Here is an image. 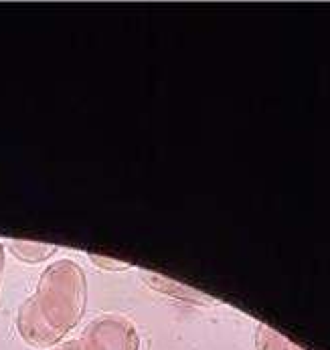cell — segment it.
Returning a JSON list of instances; mask_svg holds the SVG:
<instances>
[{
  "instance_id": "6da1fadb",
  "label": "cell",
  "mask_w": 330,
  "mask_h": 350,
  "mask_svg": "<svg viewBox=\"0 0 330 350\" xmlns=\"http://www.w3.org/2000/svg\"><path fill=\"white\" fill-rule=\"evenodd\" d=\"M31 300L45 326L63 340L81 322L88 304V280L81 265L71 259L51 263Z\"/></svg>"
},
{
  "instance_id": "7a4b0ae2",
  "label": "cell",
  "mask_w": 330,
  "mask_h": 350,
  "mask_svg": "<svg viewBox=\"0 0 330 350\" xmlns=\"http://www.w3.org/2000/svg\"><path fill=\"white\" fill-rule=\"evenodd\" d=\"M84 350H140V334L136 326L118 314H107L92 320L81 332Z\"/></svg>"
},
{
  "instance_id": "3957f363",
  "label": "cell",
  "mask_w": 330,
  "mask_h": 350,
  "mask_svg": "<svg viewBox=\"0 0 330 350\" xmlns=\"http://www.w3.org/2000/svg\"><path fill=\"white\" fill-rule=\"evenodd\" d=\"M142 275H144L142 280H144L146 286H150L152 290H156V292H160V294H164V296L179 298V300L185 301H199V304L213 301L209 300L205 294L192 290L189 286H183V284H179V282H175V280H170V278H166V275L152 273V271H142Z\"/></svg>"
},
{
  "instance_id": "277c9868",
  "label": "cell",
  "mask_w": 330,
  "mask_h": 350,
  "mask_svg": "<svg viewBox=\"0 0 330 350\" xmlns=\"http://www.w3.org/2000/svg\"><path fill=\"white\" fill-rule=\"evenodd\" d=\"M8 250L23 263H41L57 253V245L39 243V241H25V239H10Z\"/></svg>"
},
{
  "instance_id": "5b68a950",
  "label": "cell",
  "mask_w": 330,
  "mask_h": 350,
  "mask_svg": "<svg viewBox=\"0 0 330 350\" xmlns=\"http://www.w3.org/2000/svg\"><path fill=\"white\" fill-rule=\"evenodd\" d=\"M255 350H304L302 347L294 345L290 338L276 332L274 328L259 324L255 328Z\"/></svg>"
},
{
  "instance_id": "8992f818",
  "label": "cell",
  "mask_w": 330,
  "mask_h": 350,
  "mask_svg": "<svg viewBox=\"0 0 330 350\" xmlns=\"http://www.w3.org/2000/svg\"><path fill=\"white\" fill-rule=\"evenodd\" d=\"M88 257L94 261V265L101 267V269H110V271H122V269L132 267L130 263H124V261H118V259H112V257H103V255H95V253H90Z\"/></svg>"
},
{
  "instance_id": "52a82bcc",
  "label": "cell",
  "mask_w": 330,
  "mask_h": 350,
  "mask_svg": "<svg viewBox=\"0 0 330 350\" xmlns=\"http://www.w3.org/2000/svg\"><path fill=\"white\" fill-rule=\"evenodd\" d=\"M49 350H84V347L79 345V340H71V342H63V345H57Z\"/></svg>"
},
{
  "instance_id": "ba28073f",
  "label": "cell",
  "mask_w": 330,
  "mask_h": 350,
  "mask_svg": "<svg viewBox=\"0 0 330 350\" xmlns=\"http://www.w3.org/2000/svg\"><path fill=\"white\" fill-rule=\"evenodd\" d=\"M2 267H4V247L0 245V273H2Z\"/></svg>"
},
{
  "instance_id": "9c48e42d",
  "label": "cell",
  "mask_w": 330,
  "mask_h": 350,
  "mask_svg": "<svg viewBox=\"0 0 330 350\" xmlns=\"http://www.w3.org/2000/svg\"><path fill=\"white\" fill-rule=\"evenodd\" d=\"M0 275H2V273H0Z\"/></svg>"
}]
</instances>
